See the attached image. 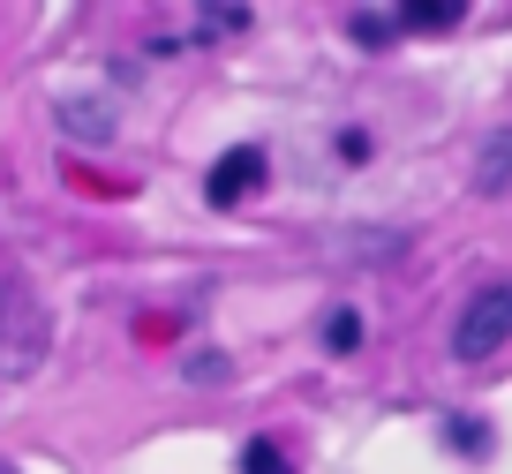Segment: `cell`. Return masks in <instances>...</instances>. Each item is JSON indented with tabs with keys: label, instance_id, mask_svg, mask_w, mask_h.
<instances>
[{
	"label": "cell",
	"instance_id": "6da1fadb",
	"mask_svg": "<svg viewBox=\"0 0 512 474\" xmlns=\"http://www.w3.org/2000/svg\"><path fill=\"white\" fill-rule=\"evenodd\" d=\"M505 339H512V279H497V286H482V294L460 309L452 354H460V362H482V354H497Z\"/></svg>",
	"mask_w": 512,
	"mask_h": 474
},
{
	"label": "cell",
	"instance_id": "7a4b0ae2",
	"mask_svg": "<svg viewBox=\"0 0 512 474\" xmlns=\"http://www.w3.org/2000/svg\"><path fill=\"white\" fill-rule=\"evenodd\" d=\"M256 181H264V151H226L219 158V166H211V181H204V196H211V204H241V196H249L256 189Z\"/></svg>",
	"mask_w": 512,
	"mask_h": 474
},
{
	"label": "cell",
	"instance_id": "3957f363",
	"mask_svg": "<svg viewBox=\"0 0 512 474\" xmlns=\"http://www.w3.org/2000/svg\"><path fill=\"white\" fill-rule=\"evenodd\" d=\"M61 128H68V136H83V143H106V136H113V113L98 106V98H68V106H61Z\"/></svg>",
	"mask_w": 512,
	"mask_h": 474
},
{
	"label": "cell",
	"instance_id": "277c9868",
	"mask_svg": "<svg viewBox=\"0 0 512 474\" xmlns=\"http://www.w3.org/2000/svg\"><path fill=\"white\" fill-rule=\"evenodd\" d=\"M347 31H354V46H369V53H377V46H392V38H400L407 23H400V8H362V16H354Z\"/></svg>",
	"mask_w": 512,
	"mask_h": 474
},
{
	"label": "cell",
	"instance_id": "5b68a950",
	"mask_svg": "<svg viewBox=\"0 0 512 474\" xmlns=\"http://www.w3.org/2000/svg\"><path fill=\"white\" fill-rule=\"evenodd\" d=\"M407 31H452L460 23V0H422V8H400Z\"/></svg>",
	"mask_w": 512,
	"mask_h": 474
},
{
	"label": "cell",
	"instance_id": "8992f818",
	"mask_svg": "<svg viewBox=\"0 0 512 474\" xmlns=\"http://www.w3.org/2000/svg\"><path fill=\"white\" fill-rule=\"evenodd\" d=\"M241 474H294V467H287V452H279L272 437H249L241 444Z\"/></svg>",
	"mask_w": 512,
	"mask_h": 474
},
{
	"label": "cell",
	"instance_id": "52a82bcc",
	"mask_svg": "<svg viewBox=\"0 0 512 474\" xmlns=\"http://www.w3.org/2000/svg\"><path fill=\"white\" fill-rule=\"evenodd\" d=\"M324 339H332V354H354V347H362V316L332 309V316H324Z\"/></svg>",
	"mask_w": 512,
	"mask_h": 474
},
{
	"label": "cell",
	"instance_id": "ba28073f",
	"mask_svg": "<svg viewBox=\"0 0 512 474\" xmlns=\"http://www.w3.org/2000/svg\"><path fill=\"white\" fill-rule=\"evenodd\" d=\"M505 181H512V136H497L482 151V189H505Z\"/></svg>",
	"mask_w": 512,
	"mask_h": 474
},
{
	"label": "cell",
	"instance_id": "9c48e42d",
	"mask_svg": "<svg viewBox=\"0 0 512 474\" xmlns=\"http://www.w3.org/2000/svg\"><path fill=\"white\" fill-rule=\"evenodd\" d=\"M196 31H204V38H226V31H249V8H204V16H196Z\"/></svg>",
	"mask_w": 512,
	"mask_h": 474
}]
</instances>
